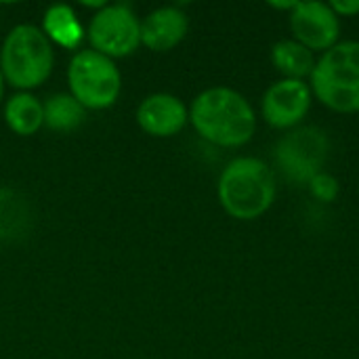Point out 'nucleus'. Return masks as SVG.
I'll return each mask as SVG.
<instances>
[{
    "mask_svg": "<svg viewBox=\"0 0 359 359\" xmlns=\"http://www.w3.org/2000/svg\"><path fill=\"white\" fill-rule=\"evenodd\" d=\"M294 4H297V0H286V2H269V6L273 8V11H284V13H290L292 8H294Z\"/></svg>",
    "mask_w": 359,
    "mask_h": 359,
    "instance_id": "obj_19",
    "label": "nucleus"
},
{
    "mask_svg": "<svg viewBox=\"0 0 359 359\" xmlns=\"http://www.w3.org/2000/svg\"><path fill=\"white\" fill-rule=\"evenodd\" d=\"M217 196L231 219H261L278 196L276 170L257 156H238L221 170Z\"/></svg>",
    "mask_w": 359,
    "mask_h": 359,
    "instance_id": "obj_2",
    "label": "nucleus"
},
{
    "mask_svg": "<svg viewBox=\"0 0 359 359\" xmlns=\"http://www.w3.org/2000/svg\"><path fill=\"white\" fill-rule=\"evenodd\" d=\"M139 126L151 137H175L189 122V107L175 95L156 93L141 101L137 109Z\"/></svg>",
    "mask_w": 359,
    "mask_h": 359,
    "instance_id": "obj_10",
    "label": "nucleus"
},
{
    "mask_svg": "<svg viewBox=\"0 0 359 359\" xmlns=\"http://www.w3.org/2000/svg\"><path fill=\"white\" fill-rule=\"evenodd\" d=\"M189 29V19L179 6H160L141 21V44L156 53L179 46Z\"/></svg>",
    "mask_w": 359,
    "mask_h": 359,
    "instance_id": "obj_11",
    "label": "nucleus"
},
{
    "mask_svg": "<svg viewBox=\"0 0 359 359\" xmlns=\"http://www.w3.org/2000/svg\"><path fill=\"white\" fill-rule=\"evenodd\" d=\"M313 105L307 80L280 78L267 86L261 99V116L273 130L288 133L305 122Z\"/></svg>",
    "mask_w": 359,
    "mask_h": 359,
    "instance_id": "obj_8",
    "label": "nucleus"
},
{
    "mask_svg": "<svg viewBox=\"0 0 359 359\" xmlns=\"http://www.w3.org/2000/svg\"><path fill=\"white\" fill-rule=\"evenodd\" d=\"M27 223V208L11 189H0V236L15 238Z\"/></svg>",
    "mask_w": 359,
    "mask_h": 359,
    "instance_id": "obj_16",
    "label": "nucleus"
},
{
    "mask_svg": "<svg viewBox=\"0 0 359 359\" xmlns=\"http://www.w3.org/2000/svg\"><path fill=\"white\" fill-rule=\"evenodd\" d=\"M86 34L93 50L109 59H120L139 48L141 21L128 4H105L93 15Z\"/></svg>",
    "mask_w": 359,
    "mask_h": 359,
    "instance_id": "obj_7",
    "label": "nucleus"
},
{
    "mask_svg": "<svg viewBox=\"0 0 359 359\" xmlns=\"http://www.w3.org/2000/svg\"><path fill=\"white\" fill-rule=\"evenodd\" d=\"M44 109V126L50 130H74L84 122V107L65 93L53 95L46 103H42Z\"/></svg>",
    "mask_w": 359,
    "mask_h": 359,
    "instance_id": "obj_15",
    "label": "nucleus"
},
{
    "mask_svg": "<svg viewBox=\"0 0 359 359\" xmlns=\"http://www.w3.org/2000/svg\"><path fill=\"white\" fill-rule=\"evenodd\" d=\"M69 95L84 109L111 107L122 88V76L114 59L97 50H78L67 67Z\"/></svg>",
    "mask_w": 359,
    "mask_h": 359,
    "instance_id": "obj_6",
    "label": "nucleus"
},
{
    "mask_svg": "<svg viewBox=\"0 0 359 359\" xmlns=\"http://www.w3.org/2000/svg\"><path fill=\"white\" fill-rule=\"evenodd\" d=\"M288 25L297 42L320 55L341 42V19L330 2L297 0L294 8L288 13Z\"/></svg>",
    "mask_w": 359,
    "mask_h": 359,
    "instance_id": "obj_9",
    "label": "nucleus"
},
{
    "mask_svg": "<svg viewBox=\"0 0 359 359\" xmlns=\"http://www.w3.org/2000/svg\"><path fill=\"white\" fill-rule=\"evenodd\" d=\"M42 32L50 42L67 50H76L84 40V27L67 4H53L44 11Z\"/></svg>",
    "mask_w": 359,
    "mask_h": 359,
    "instance_id": "obj_13",
    "label": "nucleus"
},
{
    "mask_svg": "<svg viewBox=\"0 0 359 359\" xmlns=\"http://www.w3.org/2000/svg\"><path fill=\"white\" fill-rule=\"evenodd\" d=\"M189 124L208 143L238 149L252 141L257 133V111L236 88L210 86L189 105Z\"/></svg>",
    "mask_w": 359,
    "mask_h": 359,
    "instance_id": "obj_1",
    "label": "nucleus"
},
{
    "mask_svg": "<svg viewBox=\"0 0 359 359\" xmlns=\"http://www.w3.org/2000/svg\"><path fill=\"white\" fill-rule=\"evenodd\" d=\"M2 95H4V78H2V72H0V101H2Z\"/></svg>",
    "mask_w": 359,
    "mask_h": 359,
    "instance_id": "obj_20",
    "label": "nucleus"
},
{
    "mask_svg": "<svg viewBox=\"0 0 359 359\" xmlns=\"http://www.w3.org/2000/svg\"><path fill=\"white\" fill-rule=\"evenodd\" d=\"M307 189L309 194L318 200V202H324V204H332L337 202V198L341 196V183L334 175L322 170L318 172L309 183H307Z\"/></svg>",
    "mask_w": 359,
    "mask_h": 359,
    "instance_id": "obj_17",
    "label": "nucleus"
},
{
    "mask_svg": "<svg viewBox=\"0 0 359 359\" xmlns=\"http://www.w3.org/2000/svg\"><path fill=\"white\" fill-rule=\"evenodd\" d=\"M313 101L337 114L359 111V40H341L316 61L309 76Z\"/></svg>",
    "mask_w": 359,
    "mask_h": 359,
    "instance_id": "obj_3",
    "label": "nucleus"
},
{
    "mask_svg": "<svg viewBox=\"0 0 359 359\" xmlns=\"http://www.w3.org/2000/svg\"><path fill=\"white\" fill-rule=\"evenodd\" d=\"M53 44L40 27L21 23L6 34L0 50V72L11 86L19 90L42 86L53 72Z\"/></svg>",
    "mask_w": 359,
    "mask_h": 359,
    "instance_id": "obj_4",
    "label": "nucleus"
},
{
    "mask_svg": "<svg viewBox=\"0 0 359 359\" xmlns=\"http://www.w3.org/2000/svg\"><path fill=\"white\" fill-rule=\"evenodd\" d=\"M269 61H271L273 69L282 78L309 80V76H311V72L316 67L318 57H316L313 50H309L307 46L297 42L294 38H284V40H278L271 46Z\"/></svg>",
    "mask_w": 359,
    "mask_h": 359,
    "instance_id": "obj_12",
    "label": "nucleus"
},
{
    "mask_svg": "<svg viewBox=\"0 0 359 359\" xmlns=\"http://www.w3.org/2000/svg\"><path fill=\"white\" fill-rule=\"evenodd\" d=\"M4 120L15 135L29 137L44 126L42 103L29 93H17L4 105Z\"/></svg>",
    "mask_w": 359,
    "mask_h": 359,
    "instance_id": "obj_14",
    "label": "nucleus"
},
{
    "mask_svg": "<svg viewBox=\"0 0 359 359\" xmlns=\"http://www.w3.org/2000/svg\"><path fill=\"white\" fill-rule=\"evenodd\" d=\"M273 166L294 185H305L324 170L330 156L328 133L316 124H301L284 133L273 145Z\"/></svg>",
    "mask_w": 359,
    "mask_h": 359,
    "instance_id": "obj_5",
    "label": "nucleus"
},
{
    "mask_svg": "<svg viewBox=\"0 0 359 359\" xmlns=\"http://www.w3.org/2000/svg\"><path fill=\"white\" fill-rule=\"evenodd\" d=\"M330 6L339 15V19H343V17H358L359 15V0H332Z\"/></svg>",
    "mask_w": 359,
    "mask_h": 359,
    "instance_id": "obj_18",
    "label": "nucleus"
}]
</instances>
